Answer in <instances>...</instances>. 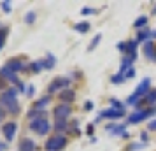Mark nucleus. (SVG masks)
Returning a JSON list of instances; mask_svg holds the SVG:
<instances>
[{"label":"nucleus","instance_id":"nucleus-6","mask_svg":"<svg viewBox=\"0 0 156 151\" xmlns=\"http://www.w3.org/2000/svg\"><path fill=\"white\" fill-rule=\"evenodd\" d=\"M70 111L72 109H70L69 104H60V106H56V107L53 109V114H55L56 120H65V118H69Z\"/></svg>","mask_w":156,"mask_h":151},{"label":"nucleus","instance_id":"nucleus-14","mask_svg":"<svg viewBox=\"0 0 156 151\" xmlns=\"http://www.w3.org/2000/svg\"><path fill=\"white\" fill-rule=\"evenodd\" d=\"M0 76L4 77V79L11 81V83H14V84H18L20 81H18V77H16V74L12 70H9L7 67H2V70H0Z\"/></svg>","mask_w":156,"mask_h":151},{"label":"nucleus","instance_id":"nucleus-33","mask_svg":"<svg viewBox=\"0 0 156 151\" xmlns=\"http://www.w3.org/2000/svg\"><path fill=\"white\" fill-rule=\"evenodd\" d=\"M34 93H35V86H32V84H30V86H28V92H27V95H28V97H34Z\"/></svg>","mask_w":156,"mask_h":151},{"label":"nucleus","instance_id":"nucleus-21","mask_svg":"<svg viewBox=\"0 0 156 151\" xmlns=\"http://www.w3.org/2000/svg\"><path fill=\"white\" fill-rule=\"evenodd\" d=\"M146 25H147V18H146V16L137 18V20H135V23H133L135 28H142V27H146Z\"/></svg>","mask_w":156,"mask_h":151},{"label":"nucleus","instance_id":"nucleus-43","mask_svg":"<svg viewBox=\"0 0 156 151\" xmlns=\"http://www.w3.org/2000/svg\"><path fill=\"white\" fill-rule=\"evenodd\" d=\"M153 14H156V5H154V9H153Z\"/></svg>","mask_w":156,"mask_h":151},{"label":"nucleus","instance_id":"nucleus-18","mask_svg":"<svg viewBox=\"0 0 156 151\" xmlns=\"http://www.w3.org/2000/svg\"><path fill=\"white\" fill-rule=\"evenodd\" d=\"M147 39H151V32H147V30H140L139 34H137V42H144V41H147Z\"/></svg>","mask_w":156,"mask_h":151},{"label":"nucleus","instance_id":"nucleus-28","mask_svg":"<svg viewBox=\"0 0 156 151\" xmlns=\"http://www.w3.org/2000/svg\"><path fill=\"white\" fill-rule=\"evenodd\" d=\"M5 35H7V28H2V32H0V49H2V46L5 42Z\"/></svg>","mask_w":156,"mask_h":151},{"label":"nucleus","instance_id":"nucleus-25","mask_svg":"<svg viewBox=\"0 0 156 151\" xmlns=\"http://www.w3.org/2000/svg\"><path fill=\"white\" fill-rule=\"evenodd\" d=\"M111 81H112L114 84H121V83L125 81V76H123V74H119V72H118V74H114L112 77H111Z\"/></svg>","mask_w":156,"mask_h":151},{"label":"nucleus","instance_id":"nucleus-39","mask_svg":"<svg viewBox=\"0 0 156 151\" xmlns=\"http://www.w3.org/2000/svg\"><path fill=\"white\" fill-rule=\"evenodd\" d=\"M86 132H88V134H93V125H88V128H86Z\"/></svg>","mask_w":156,"mask_h":151},{"label":"nucleus","instance_id":"nucleus-7","mask_svg":"<svg viewBox=\"0 0 156 151\" xmlns=\"http://www.w3.org/2000/svg\"><path fill=\"white\" fill-rule=\"evenodd\" d=\"M16 130H18V125L14 121H7V123H4V127H2V134L5 135L7 141H12L16 135Z\"/></svg>","mask_w":156,"mask_h":151},{"label":"nucleus","instance_id":"nucleus-3","mask_svg":"<svg viewBox=\"0 0 156 151\" xmlns=\"http://www.w3.org/2000/svg\"><path fill=\"white\" fill-rule=\"evenodd\" d=\"M30 128L34 130L35 134H39V135H46V134L49 132L51 125H49V121H48L46 118H39V120L30 121Z\"/></svg>","mask_w":156,"mask_h":151},{"label":"nucleus","instance_id":"nucleus-23","mask_svg":"<svg viewBox=\"0 0 156 151\" xmlns=\"http://www.w3.org/2000/svg\"><path fill=\"white\" fill-rule=\"evenodd\" d=\"M5 107H7V111L9 113H20V104H18V100H14V102H11V104H7V106H5Z\"/></svg>","mask_w":156,"mask_h":151},{"label":"nucleus","instance_id":"nucleus-10","mask_svg":"<svg viewBox=\"0 0 156 151\" xmlns=\"http://www.w3.org/2000/svg\"><path fill=\"white\" fill-rule=\"evenodd\" d=\"M5 67H7L9 70H12L14 74L25 69V65H23V62L20 60V58H11V60L7 62V65H5Z\"/></svg>","mask_w":156,"mask_h":151},{"label":"nucleus","instance_id":"nucleus-26","mask_svg":"<svg viewBox=\"0 0 156 151\" xmlns=\"http://www.w3.org/2000/svg\"><path fill=\"white\" fill-rule=\"evenodd\" d=\"M100 41H102V35H97V37H95V39L91 41V42H90V46H88V51H93V49H95V48L98 46Z\"/></svg>","mask_w":156,"mask_h":151},{"label":"nucleus","instance_id":"nucleus-8","mask_svg":"<svg viewBox=\"0 0 156 151\" xmlns=\"http://www.w3.org/2000/svg\"><path fill=\"white\" fill-rule=\"evenodd\" d=\"M123 116H125V111L112 109V107H109L100 113V118H109V120H118V118H123Z\"/></svg>","mask_w":156,"mask_h":151},{"label":"nucleus","instance_id":"nucleus-29","mask_svg":"<svg viewBox=\"0 0 156 151\" xmlns=\"http://www.w3.org/2000/svg\"><path fill=\"white\" fill-rule=\"evenodd\" d=\"M132 77H135V70L133 69H130V70L125 72V79H132Z\"/></svg>","mask_w":156,"mask_h":151},{"label":"nucleus","instance_id":"nucleus-30","mask_svg":"<svg viewBox=\"0 0 156 151\" xmlns=\"http://www.w3.org/2000/svg\"><path fill=\"white\" fill-rule=\"evenodd\" d=\"M2 9H4L5 13H11V4H9V2H2Z\"/></svg>","mask_w":156,"mask_h":151},{"label":"nucleus","instance_id":"nucleus-15","mask_svg":"<svg viewBox=\"0 0 156 151\" xmlns=\"http://www.w3.org/2000/svg\"><path fill=\"white\" fill-rule=\"evenodd\" d=\"M51 102V95H44V97H41L39 100L34 104V109H39V111H44L46 109V106Z\"/></svg>","mask_w":156,"mask_h":151},{"label":"nucleus","instance_id":"nucleus-22","mask_svg":"<svg viewBox=\"0 0 156 151\" xmlns=\"http://www.w3.org/2000/svg\"><path fill=\"white\" fill-rule=\"evenodd\" d=\"M146 102H147V104H151V106H153V104H156V90H149V93L146 95Z\"/></svg>","mask_w":156,"mask_h":151},{"label":"nucleus","instance_id":"nucleus-11","mask_svg":"<svg viewBox=\"0 0 156 151\" xmlns=\"http://www.w3.org/2000/svg\"><path fill=\"white\" fill-rule=\"evenodd\" d=\"M58 95H60L62 104H69V102L76 100V93H74V90H63V92H60Z\"/></svg>","mask_w":156,"mask_h":151},{"label":"nucleus","instance_id":"nucleus-9","mask_svg":"<svg viewBox=\"0 0 156 151\" xmlns=\"http://www.w3.org/2000/svg\"><path fill=\"white\" fill-rule=\"evenodd\" d=\"M144 56L147 60H156V46L151 41H147L144 44Z\"/></svg>","mask_w":156,"mask_h":151},{"label":"nucleus","instance_id":"nucleus-5","mask_svg":"<svg viewBox=\"0 0 156 151\" xmlns=\"http://www.w3.org/2000/svg\"><path fill=\"white\" fill-rule=\"evenodd\" d=\"M16 97H18V90L16 88H7L5 92L0 93V104L2 106H7V104L16 100Z\"/></svg>","mask_w":156,"mask_h":151},{"label":"nucleus","instance_id":"nucleus-38","mask_svg":"<svg viewBox=\"0 0 156 151\" xmlns=\"http://www.w3.org/2000/svg\"><path fill=\"white\" fill-rule=\"evenodd\" d=\"M4 118H5V111H4V109H2V106H0V121H2V120H4Z\"/></svg>","mask_w":156,"mask_h":151},{"label":"nucleus","instance_id":"nucleus-34","mask_svg":"<svg viewBox=\"0 0 156 151\" xmlns=\"http://www.w3.org/2000/svg\"><path fill=\"white\" fill-rule=\"evenodd\" d=\"M118 49H119V51H125V53H126V42H119V44H118Z\"/></svg>","mask_w":156,"mask_h":151},{"label":"nucleus","instance_id":"nucleus-1","mask_svg":"<svg viewBox=\"0 0 156 151\" xmlns=\"http://www.w3.org/2000/svg\"><path fill=\"white\" fill-rule=\"evenodd\" d=\"M65 146H67V137L62 135V134H56V135H53L51 139H48L46 149L48 151H60V149H63Z\"/></svg>","mask_w":156,"mask_h":151},{"label":"nucleus","instance_id":"nucleus-19","mask_svg":"<svg viewBox=\"0 0 156 151\" xmlns=\"http://www.w3.org/2000/svg\"><path fill=\"white\" fill-rule=\"evenodd\" d=\"M67 127H69L67 120H56L55 121V130L56 132H63V130H67Z\"/></svg>","mask_w":156,"mask_h":151},{"label":"nucleus","instance_id":"nucleus-13","mask_svg":"<svg viewBox=\"0 0 156 151\" xmlns=\"http://www.w3.org/2000/svg\"><path fill=\"white\" fill-rule=\"evenodd\" d=\"M20 151H37V144L32 139L25 137L21 141V144H20Z\"/></svg>","mask_w":156,"mask_h":151},{"label":"nucleus","instance_id":"nucleus-36","mask_svg":"<svg viewBox=\"0 0 156 151\" xmlns=\"http://www.w3.org/2000/svg\"><path fill=\"white\" fill-rule=\"evenodd\" d=\"M0 90H5V79L0 76Z\"/></svg>","mask_w":156,"mask_h":151},{"label":"nucleus","instance_id":"nucleus-42","mask_svg":"<svg viewBox=\"0 0 156 151\" xmlns=\"http://www.w3.org/2000/svg\"><path fill=\"white\" fill-rule=\"evenodd\" d=\"M4 149H5V144H2V142H0V151H4Z\"/></svg>","mask_w":156,"mask_h":151},{"label":"nucleus","instance_id":"nucleus-12","mask_svg":"<svg viewBox=\"0 0 156 151\" xmlns=\"http://www.w3.org/2000/svg\"><path fill=\"white\" fill-rule=\"evenodd\" d=\"M107 132H111L112 135H123L126 130H125V125H116V123H109L105 127Z\"/></svg>","mask_w":156,"mask_h":151},{"label":"nucleus","instance_id":"nucleus-40","mask_svg":"<svg viewBox=\"0 0 156 151\" xmlns=\"http://www.w3.org/2000/svg\"><path fill=\"white\" fill-rule=\"evenodd\" d=\"M142 141H147V132H142Z\"/></svg>","mask_w":156,"mask_h":151},{"label":"nucleus","instance_id":"nucleus-32","mask_svg":"<svg viewBox=\"0 0 156 151\" xmlns=\"http://www.w3.org/2000/svg\"><path fill=\"white\" fill-rule=\"evenodd\" d=\"M140 148H144V144H132L130 151H137V149H140Z\"/></svg>","mask_w":156,"mask_h":151},{"label":"nucleus","instance_id":"nucleus-27","mask_svg":"<svg viewBox=\"0 0 156 151\" xmlns=\"http://www.w3.org/2000/svg\"><path fill=\"white\" fill-rule=\"evenodd\" d=\"M25 21L32 25V23L35 21V13H34V11H30V13H27V16H25Z\"/></svg>","mask_w":156,"mask_h":151},{"label":"nucleus","instance_id":"nucleus-35","mask_svg":"<svg viewBox=\"0 0 156 151\" xmlns=\"http://www.w3.org/2000/svg\"><path fill=\"white\" fill-rule=\"evenodd\" d=\"M147 128H149V130H156V120H153V121H149Z\"/></svg>","mask_w":156,"mask_h":151},{"label":"nucleus","instance_id":"nucleus-37","mask_svg":"<svg viewBox=\"0 0 156 151\" xmlns=\"http://www.w3.org/2000/svg\"><path fill=\"white\" fill-rule=\"evenodd\" d=\"M84 109H86V111H91V109H93V104H91V102H86V104H84Z\"/></svg>","mask_w":156,"mask_h":151},{"label":"nucleus","instance_id":"nucleus-31","mask_svg":"<svg viewBox=\"0 0 156 151\" xmlns=\"http://www.w3.org/2000/svg\"><path fill=\"white\" fill-rule=\"evenodd\" d=\"M93 13H97V11H95V9H88V7H86V9H83V11H81V14H93Z\"/></svg>","mask_w":156,"mask_h":151},{"label":"nucleus","instance_id":"nucleus-2","mask_svg":"<svg viewBox=\"0 0 156 151\" xmlns=\"http://www.w3.org/2000/svg\"><path fill=\"white\" fill-rule=\"evenodd\" d=\"M151 114H156V107H151V109H137L133 114H130V118H128V123H132V125H135V123H140L144 121L146 118H149Z\"/></svg>","mask_w":156,"mask_h":151},{"label":"nucleus","instance_id":"nucleus-41","mask_svg":"<svg viewBox=\"0 0 156 151\" xmlns=\"http://www.w3.org/2000/svg\"><path fill=\"white\" fill-rule=\"evenodd\" d=\"M151 39H156V30H153V32H151Z\"/></svg>","mask_w":156,"mask_h":151},{"label":"nucleus","instance_id":"nucleus-16","mask_svg":"<svg viewBox=\"0 0 156 151\" xmlns=\"http://www.w3.org/2000/svg\"><path fill=\"white\" fill-rule=\"evenodd\" d=\"M27 116L34 121V120H39V118H46V113L44 111H39V109H32V111L27 113Z\"/></svg>","mask_w":156,"mask_h":151},{"label":"nucleus","instance_id":"nucleus-17","mask_svg":"<svg viewBox=\"0 0 156 151\" xmlns=\"http://www.w3.org/2000/svg\"><path fill=\"white\" fill-rule=\"evenodd\" d=\"M55 63H56V58L53 56L51 53L46 56V60H42V67H44V69H53V67H55Z\"/></svg>","mask_w":156,"mask_h":151},{"label":"nucleus","instance_id":"nucleus-20","mask_svg":"<svg viewBox=\"0 0 156 151\" xmlns=\"http://www.w3.org/2000/svg\"><path fill=\"white\" fill-rule=\"evenodd\" d=\"M74 30H76V32H79V34H86V32L90 30V23H86V21L77 23V25L74 27Z\"/></svg>","mask_w":156,"mask_h":151},{"label":"nucleus","instance_id":"nucleus-24","mask_svg":"<svg viewBox=\"0 0 156 151\" xmlns=\"http://www.w3.org/2000/svg\"><path fill=\"white\" fill-rule=\"evenodd\" d=\"M30 69H32V72H41L44 69L42 67V62H32V63H30Z\"/></svg>","mask_w":156,"mask_h":151},{"label":"nucleus","instance_id":"nucleus-4","mask_svg":"<svg viewBox=\"0 0 156 151\" xmlns=\"http://www.w3.org/2000/svg\"><path fill=\"white\" fill-rule=\"evenodd\" d=\"M69 84H70V79L69 77H56L48 88L49 93H55V92H63V90H69Z\"/></svg>","mask_w":156,"mask_h":151}]
</instances>
